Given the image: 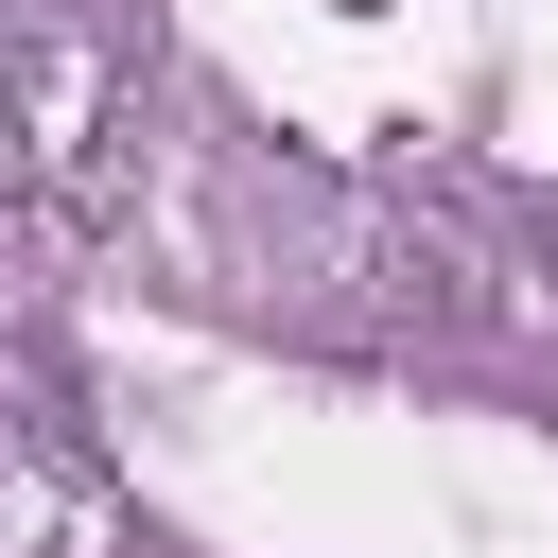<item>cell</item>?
Listing matches in <instances>:
<instances>
[{"label":"cell","instance_id":"cell-1","mask_svg":"<svg viewBox=\"0 0 558 558\" xmlns=\"http://www.w3.org/2000/svg\"><path fill=\"white\" fill-rule=\"evenodd\" d=\"M0 140L35 157V192H52L70 227H105V209H122V140H140V70H122L87 17H35V35H17V87H0Z\"/></svg>","mask_w":558,"mask_h":558},{"label":"cell","instance_id":"cell-2","mask_svg":"<svg viewBox=\"0 0 558 558\" xmlns=\"http://www.w3.org/2000/svg\"><path fill=\"white\" fill-rule=\"evenodd\" d=\"M0 558H105V506L52 453H17V436H0Z\"/></svg>","mask_w":558,"mask_h":558}]
</instances>
